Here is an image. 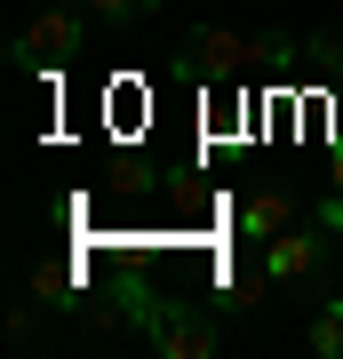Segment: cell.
Segmentation results:
<instances>
[{
    "mask_svg": "<svg viewBox=\"0 0 343 359\" xmlns=\"http://www.w3.org/2000/svg\"><path fill=\"white\" fill-rule=\"evenodd\" d=\"M88 16H112V25H128V16H160V0H80Z\"/></svg>",
    "mask_w": 343,
    "mask_h": 359,
    "instance_id": "cell-7",
    "label": "cell"
},
{
    "mask_svg": "<svg viewBox=\"0 0 343 359\" xmlns=\"http://www.w3.org/2000/svg\"><path fill=\"white\" fill-rule=\"evenodd\" d=\"M144 327H152V344L168 351V359H216V320L208 311H191V304H128Z\"/></svg>",
    "mask_w": 343,
    "mask_h": 359,
    "instance_id": "cell-1",
    "label": "cell"
},
{
    "mask_svg": "<svg viewBox=\"0 0 343 359\" xmlns=\"http://www.w3.org/2000/svg\"><path fill=\"white\" fill-rule=\"evenodd\" d=\"M80 40H88V32H80V16H72V8H40L32 25H25V40H16V65H25V72L72 65V56H80Z\"/></svg>",
    "mask_w": 343,
    "mask_h": 359,
    "instance_id": "cell-2",
    "label": "cell"
},
{
    "mask_svg": "<svg viewBox=\"0 0 343 359\" xmlns=\"http://www.w3.org/2000/svg\"><path fill=\"white\" fill-rule=\"evenodd\" d=\"M328 192H343V136H335V160H328Z\"/></svg>",
    "mask_w": 343,
    "mask_h": 359,
    "instance_id": "cell-8",
    "label": "cell"
},
{
    "mask_svg": "<svg viewBox=\"0 0 343 359\" xmlns=\"http://www.w3.org/2000/svg\"><path fill=\"white\" fill-rule=\"evenodd\" d=\"M288 224H295V192H288V184H264V192L240 200V240L264 248V240H280Z\"/></svg>",
    "mask_w": 343,
    "mask_h": 359,
    "instance_id": "cell-5",
    "label": "cell"
},
{
    "mask_svg": "<svg viewBox=\"0 0 343 359\" xmlns=\"http://www.w3.org/2000/svg\"><path fill=\"white\" fill-rule=\"evenodd\" d=\"M319 264H328V224H319V216H311V224H288L280 240H264V271H271L280 287L311 280Z\"/></svg>",
    "mask_w": 343,
    "mask_h": 359,
    "instance_id": "cell-3",
    "label": "cell"
},
{
    "mask_svg": "<svg viewBox=\"0 0 343 359\" xmlns=\"http://www.w3.org/2000/svg\"><path fill=\"white\" fill-rule=\"evenodd\" d=\"M184 48H191V65H200L208 80H248V65L264 56V40H240V32H224V25H191Z\"/></svg>",
    "mask_w": 343,
    "mask_h": 359,
    "instance_id": "cell-4",
    "label": "cell"
},
{
    "mask_svg": "<svg viewBox=\"0 0 343 359\" xmlns=\"http://www.w3.org/2000/svg\"><path fill=\"white\" fill-rule=\"evenodd\" d=\"M335 80H343V56H335Z\"/></svg>",
    "mask_w": 343,
    "mask_h": 359,
    "instance_id": "cell-9",
    "label": "cell"
},
{
    "mask_svg": "<svg viewBox=\"0 0 343 359\" xmlns=\"http://www.w3.org/2000/svg\"><path fill=\"white\" fill-rule=\"evenodd\" d=\"M311 359H343V295H328V304H311V327H304Z\"/></svg>",
    "mask_w": 343,
    "mask_h": 359,
    "instance_id": "cell-6",
    "label": "cell"
}]
</instances>
